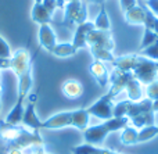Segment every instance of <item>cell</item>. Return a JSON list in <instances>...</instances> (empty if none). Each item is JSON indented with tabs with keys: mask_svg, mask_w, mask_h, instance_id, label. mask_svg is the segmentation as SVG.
<instances>
[{
	"mask_svg": "<svg viewBox=\"0 0 158 154\" xmlns=\"http://www.w3.org/2000/svg\"><path fill=\"white\" fill-rule=\"evenodd\" d=\"M94 154H122V153H118V152H114V150H111V149H106V147L97 146L96 147Z\"/></svg>",
	"mask_w": 158,
	"mask_h": 154,
	"instance_id": "30",
	"label": "cell"
},
{
	"mask_svg": "<svg viewBox=\"0 0 158 154\" xmlns=\"http://www.w3.org/2000/svg\"><path fill=\"white\" fill-rule=\"evenodd\" d=\"M157 128H158V127H157Z\"/></svg>",
	"mask_w": 158,
	"mask_h": 154,
	"instance_id": "42",
	"label": "cell"
},
{
	"mask_svg": "<svg viewBox=\"0 0 158 154\" xmlns=\"http://www.w3.org/2000/svg\"><path fill=\"white\" fill-rule=\"evenodd\" d=\"M0 58H11V50L3 36H0Z\"/></svg>",
	"mask_w": 158,
	"mask_h": 154,
	"instance_id": "26",
	"label": "cell"
},
{
	"mask_svg": "<svg viewBox=\"0 0 158 154\" xmlns=\"http://www.w3.org/2000/svg\"><path fill=\"white\" fill-rule=\"evenodd\" d=\"M0 139L8 150H25L36 146H44L39 131H31L24 125H10L0 119Z\"/></svg>",
	"mask_w": 158,
	"mask_h": 154,
	"instance_id": "1",
	"label": "cell"
},
{
	"mask_svg": "<svg viewBox=\"0 0 158 154\" xmlns=\"http://www.w3.org/2000/svg\"><path fill=\"white\" fill-rule=\"evenodd\" d=\"M156 63H157V69H158V61H156Z\"/></svg>",
	"mask_w": 158,
	"mask_h": 154,
	"instance_id": "40",
	"label": "cell"
},
{
	"mask_svg": "<svg viewBox=\"0 0 158 154\" xmlns=\"http://www.w3.org/2000/svg\"><path fill=\"white\" fill-rule=\"evenodd\" d=\"M112 97L108 93L103 94L97 102H94L90 107L86 108V111L89 113V115H93L98 119H111L114 117V103H112Z\"/></svg>",
	"mask_w": 158,
	"mask_h": 154,
	"instance_id": "8",
	"label": "cell"
},
{
	"mask_svg": "<svg viewBox=\"0 0 158 154\" xmlns=\"http://www.w3.org/2000/svg\"><path fill=\"white\" fill-rule=\"evenodd\" d=\"M44 153V146H36L31 149V154H43Z\"/></svg>",
	"mask_w": 158,
	"mask_h": 154,
	"instance_id": "32",
	"label": "cell"
},
{
	"mask_svg": "<svg viewBox=\"0 0 158 154\" xmlns=\"http://www.w3.org/2000/svg\"><path fill=\"white\" fill-rule=\"evenodd\" d=\"M43 0H35V3H42Z\"/></svg>",
	"mask_w": 158,
	"mask_h": 154,
	"instance_id": "38",
	"label": "cell"
},
{
	"mask_svg": "<svg viewBox=\"0 0 158 154\" xmlns=\"http://www.w3.org/2000/svg\"><path fill=\"white\" fill-rule=\"evenodd\" d=\"M158 135V128L157 125H150V127H144L140 131H137V143H143V142H148L154 139Z\"/></svg>",
	"mask_w": 158,
	"mask_h": 154,
	"instance_id": "21",
	"label": "cell"
},
{
	"mask_svg": "<svg viewBox=\"0 0 158 154\" xmlns=\"http://www.w3.org/2000/svg\"><path fill=\"white\" fill-rule=\"evenodd\" d=\"M69 2H72V0H57L58 8H64V6H65V3H69Z\"/></svg>",
	"mask_w": 158,
	"mask_h": 154,
	"instance_id": "33",
	"label": "cell"
},
{
	"mask_svg": "<svg viewBox=\"0 0 158 154\" xmlns=\"http://www.w3.org/2000/svg\"><path fill=\"white\" fill-rule=\"evenodd\" d=\"M139 54L143 56V57L150 58V60H153V61H158V39L153 44L147 46L146 49L139 50Z\"/></svg>",
	"mask_w": 158,
	"mask_h": 154,
	"instance_id": "23",
	"label": "cell"
},
{
	"mask_svg": "<svg viewBox=\"0 0 158 154\" xmlns=\"http://www.w3.org/2000/svg\"><path fill=\"white\" fill-rule=\"evenodd\" d=\"M61 93L69 100H75L83 94V85L78 79H67L61 85Z\"/></svg>",
	"mask_w": 158,
	"mask_h": 154,
	"instance_id": "15",
	"label": "cell"
},
{
	"mask_svg": "<svg viewBox=\"0 0 158 154\" xmlns=\"http://www.w3.org/2000/svg\"><path fill=\"white\" fill-rule=\"evenodd\" d=\"M119 6H121L123 13H126V11L132 10L133 7H136L137 0H119Z\"/></svg>",
	"mask_w": 158,
	"mask_h": 154,
	"instance_id": "27",
	"label": "cell"
},
{
	"mask_svg": "<svg viewBox=\"0 0 158 154\" xmlns=\"http://www.w3.org/2000/svg\"><path fill=\"white\" fill-rule=\"evenodd\" d=\"M67 127H72V111H61L49 117L42 121L40 129H63Z\"/></svg>",
	"mask_w": 158,
	"mask_h": 154,
	"instance_id": "10",
	"label": "cell"
},
{
	"mask_svg": "<svg viewBox=\"0 0 158 154\" xmlns=\"http://www.w3.org/2000/svg\"><path fill=\"white\" fill-rule=\"evenodd\" d=\"M154 32H156V35L158 36V17H157V19H156V24H154Z\"/></svg>",
	"mask_w": 158,
	"mask_h": 154,
	"instance_id": "34",
	"label": "cell"
},
{
	"mask_svg": "<svg viewBox=\"0 0 158 154\" xmlns=\"http://www.w3.org/2000/svg\"><path fill=\"white\" fill-rule=\"evenodd\" d=\"M38 39H39V46L43 47L47 52H52L57 44V36L50 24L39 25V32H38Z\"/></svg>",
	"mask_w": 158,
	"mask_h": 154,
	"instance_id": "11",
	"label": "cell"
},
{
	"mask_svg": "<svg viewBox=\"0 0 158 154\" xmlns=\"http://www.w3.org/2000/svg\"><path fill=\"white\" fill-rule=\"evenodd\" d=\"M42 4L44 6V8H46L47 11H49L50 14H54L56 8H58V4H57V0H43L42 2Z\"/></svg>",
	"mask_w": 158,
	"mask_h": 154,
	"instance_id": "28",
	"label": "cell"
},
{
	"mask_svg": "<svg viewBox=\"0 0 158 154\" xmlns=\"http://www.w3.org/2000/svg\"><path fill=\"white\" fill-rule=\"evenodd\" d=\"M153 110H154V113L158 111V100H154L153 102Z\"/></svg>",
	"mask_w": 158,
	"mask_h": 154,
	"instance_id": "35",
	"label": "cell"
},
{
	"mask_svg": "<svg viewBox=\"0 0 158 154\" xmlns=\"http://www.w3.org/2000/svg\"><path fill=\"white\" fill-rule=\"evenodd\" d=\"M90 2H93V3H97V4L103 6L104 3H106V0H90Z\"/></svg>",
	"mask_w": 158,
	"mask_h": 154,
	"instance_id": "36",
	"label": "cell"
},
{
	"mask_svg": "<svg viewBox=\"0 0 158 154\" xmlns=\"http://www.w3.org/2000/svg\"><path fill=\"white\" fill-rule=\"evenodd\" d=\"M87 21V7L85 0H72L64 6V21L65 27L71 28L74 25H81Z\"/></svg>",
	"mask_w": 158,
	"mask_h": 154,
	"instance_id": "5",
	"label": "cell"
},
{
	"mask_svg": "<svg viewBox=\"0 0 158 154\" xmlns=\"http://www.w3.org/2000/svg\"><path fill=\"white\" fill-rule=\"evenodd\" d=\"M31 17H32V21L36 22L39 25H44V24H50L52 22V14L44 8V6L42 3H35L31 11Z\"/></svg>",
	"mask_w": 158,
	"mask_h": 154,
	"instance_id": "16",
	"label": "cell"
},
{
	"mask_svg": "<svg viewBox=\"0 0 158 154\" xmlns=\"http://www.w3.org/2000/svg\"><path fill=\"white\" fill-rule=\"evenodd\" d=\"M89 119L90 115L86 111V108H78V110H72V127L83 132L87 127H89Z\"/></svg>",
	"mask_w": 158,
	"mask_h": 154,
	"instance_id": "17",
	"label": "cell"
},
{
	"mask_svg": "<svg viewBox=\"0 0 158 154\" xmlns=\"http://www.w3.org/2000/svg\"><path fill=\"white\" fill-rule=\"evenodd\" d=\"M144 4L158 17V0H146Z\"/></svg>",
	"mask_w": 158,
	"mask_h": 154,
	"instance_id": "29",
	"label": "cell"
},
{
	"mask_svg": "<svg viewBox=\"0 0 158 154\" xmlns=\"http://www.w3.org/2000/svg\"><path fill=\"white\" fill-rule=\"evenodd\" d=\"M94 28L96 29H100V31H111V22H110V17L106 11V7L100 6V11H98L97 17L94 19Z\"/></svg>",
	"mask_w": 158,
	"mask_h": 154,
	"instance_id": "19",
	"label": "cell"
},
{
	"mask_svg": "<svg viewBox=\"0 0 158 154\" xmlns=\"http://www.w3.org/2000/svg\"><path fill=\"white\" fill-rule=\"evenodd\" d=\"M3 93V83H2V78H0V96Z\"/></svg>",
	"mask_w": 158,
	"mask_h": 154,
	"instance_id": "37",
	"label": "cell"
},
{
	"mask_svg": "<svg viewBox=\"0 0 158 154\" xmlns=\"http://www.w3.org/2000/svg\"><path fill=\"white\" fill-rule=\"evenodd\" d=\"M96 147H97V146H94V144L83 143V144H79V146L72 147L71 153L72 154H94Z\"/></svg>",
	"mask_w": 158,
	"mask_h": 154,
	"instance_id": "24",
	"label": "cell"
},
{
	"mask_svg": "<svg viewBox=\"0 0 158 154\" xmlns=\"http://www.w3.org/2000/svg\"><path fill=\"white\" fill-rule=\"evenodd\" d=\"M111 65L114 68H119L123 69V71L132 72L136 77V79L140 83H144V85H148L153 81L158 79L157 63L147 57H143L139 53L115 57V60L111 63Z\"/></svg>",
	"mask_w": 158,
	"mask_h": 154,
	"instance_id": "2",
	"label": "cell"
},
{
	"mask_svg": "<svg viewBox=\"0 0 158 154\" xmlns=\"http://www.w3.org/2000/svg\"><path fill=\"white\" fill-rule=\"evenodd\" d=\"M133 78H136L132 72L123 71V69L119 68H114L111 72H110V89L107 90V93L115 99L121 92H123L126 88H128L129 82H131Z\"/></svg>",
	"mask_w": 158,
	"mask_h": 154,
	"instance_id": "6",
	"label": "cell"
},
{
	"mask_svg": "<svg viewBox=\"0 0 158 154\" xmlns=\"http://www.w3.org/2000/svg\"><path fill=\"white\" fill-rule=\"evenodd\" d=\"M53 56L60 58H67V57H72V56L77 54V50L72 46V43H57L56 47L52 50Z\"/></svg>",
	"mask_w": 158,
	"mask_h": 154,
	"instance_id": "18",
	"label": "cell"
},
{
	"mask_svg": "<svg viewBox=\"0 0 158 154\" xmlns=\"http://www.w3.org/2000/svg\"><path fill=\"white\" fill-rule=\"evenodd\" d=\"M121 142L125 146L137 144V129L133 127H126L121 131Z\"/></svg>",
	"mask_w": 158,
	"mask_h": 154,
	"instance_id": "20",
	"label": "cell"
},
{
	"mask_svg": "<svg viewBox=\"0 0 158 154\" xmlns=\"http://www.w3.org/2000/svg\"><path fill=\"white\" fill-rule=\"evenodd\" d=\"M0 110H2V102H0Z\"/></svg>",
	"mask_w": 158,
	"mask_h": 154,
	"instance_id": "39",
	"label": "cell"
},
{
	"mask_svg": "<svg viewBox=\"0 0 158 154\" xmlns=\"http://www.w3.org/2000/svg\"><path fill=\"white\" fill-rule=\"evenodd\" d=\"M125 21L131 25H144L146 21V4L143 0H137V6L126 11L123 15Z\"/></svg>",
	"mask_w": 158,
	"mask_h": 154,
	"instance_id": "14",
	"label": "cell"
},
{
	"mask_svg": "<svg viewBox=\"0 0 158 154\" xmlns=\"http://www.w3.org/2000/svg\"><path fill=\"white\" fill-rule=\"evenodd\" d=\"M129 118L126 117H112L111 119H107L103 124L98 125H93V127H87L83 131V138H85V143L89 144H94L98 146L104 142V139L112 132L117 131H122L123 128L128 127L129 124Z\"/></svg>",
	"mask_w": 158,
	"mask_h": 154,
	"instance_id": "4",
	"label": "cell"
},
{
	"mask_svg": "<svg viewBox=\"0 0 158 154\" xmlns=\"http://www.w3.org/2000/svg\"><path fill=\"white\" fill-rule=\"evenodd\" d=\"M89 72L94 81L97 82V85L100 88H106L110 82V72L106 67V63L103 61H98V60H94L92 64L89 65Z\"/></svg>",
	"mask_w": 158,
	"mask_h": 154,
	"instance_id": "12",
	"label": "cell"
},
{
	"mask_svg": "<svg viewBox=\"0 0 158 154\" xmlns=\"http://www.w3.org/2000/svg\"><path fill=\"white\" fill-rule=\"evenodd\" d=\"M157 39H158V36L156 35V32H154L153 29H147V28H144V32H143V38H142V42H140L139 50H143L147 46L153 44Z\"/></svg>",
	"mask_w": 158,
	"mask_h": 154,
	"instance_id": "22",
	"label": "cell"
},
{
	"mask_svg": "<svg viewBox=\"0 0 158 154\" xmlns=\"http://www.w3.org/2000/svg\"><path fill=\"white\" fill-rule=\"evenodd\" d=\"M43 154H49V153H46V152H44V153H43Z\"/></svg>",
	"mask_w": 158,
	"mask_h": 154,
	"instance_id": "41",
	"label": "cell"
},
{
	"mask_svg": "<svg viewBox=\"0 0 158 154\" xmlns=\"http://www.w3.org/2000/svg\"><path fill=\"white\" fill-rule=\"evenodd\" d=\"M36 102H38V94L36 93H29L27 97V106L24 110V115H22L21 125L31 131H40L42 121L39 119L38 114H36Z\"/></svg>",
	"mask_w": 158,
	"mask_h": 154,
	"instance_id": "9",
	"label": "cell"
},
{
	"mask_svg": "<svg viewBox=\"0 0 158 154\" xmlns=\"http://www.w3.org/2000/svg\"><path fill=\"white\" fill-rule=\"evenodd\" d=\"M10 68V58H0V69Z\"/></svg>",
	"mask_w": 158,
	"mask_h": 154,
	"instance_id": "31",
	"label": "cell"
},
{
	"mask_svg": "<svg viewBox=\"0 0 158 154\" xmlns=\"http://www.w3.org/2000/svg\"><path fill=\"white\" fill-rule=\"evenodd\" d=\"M146 94H147V99L153 100V102L158 100V79L148 83L147 88H146Z\"/></svg>",
	"mask_w": 158,
	"mask_h": 154,
	"instance_id": "25",
	"label": "cell"
},
{
	"mask_svg": "<svg viewBox=\"0 0 158 154\" xmlns=\"http://www.w3.org/2000/svg\"><path fill=\"white\" fill-rule=\"evenodd\" d=\"M10 68L17 75V78L21 77L31 68H33V57H31V53L27 47L17 49L11 54L10 58Z\"/></svg>",
	"mask_w": 158,
	"mask_h": 154,
	"instance_id": "7",
	"label": "cell"
},
{
	"mask_svg": "<svg viewBox=\"0 0 158 154\" xmlns=\"http://www.w3.org/2000/svg\"><path fill=\"white\" fill-rule=\"evenodd\" d=\"M93 29H94V24L90 22V21H86V22H83V24H81V25L77 27V29H75V35H74V40L71 42L72 46L75 47L77 52L81 50V49L87 47V44H86L87 33Z\"/></svg>",
	"mask_w": 158,
	"mask_h": 154,
	"instance_id": "13",
	"label": "cell"
},
{
	"mask_svg": "<svg viewBox=\"0 0 158 154\" xmlns=\"http://www.w3.org/2000/svg\"><path fill=\"white\" fill-rule=\"evenodd\" d=\"M86 44L94 60L103 63H112L115 60V40L110 31H100L94 28L87 33Z\"/></svg>",
	"mask_w": 158,
	"mask_h": 154,
	"instance_id": "3",
	"label": "cell"
}]
</instances>
